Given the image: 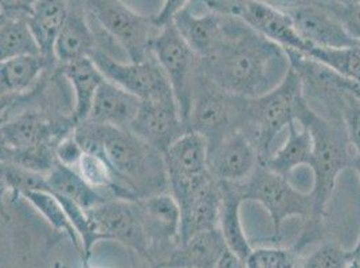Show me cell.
Instances as JSON below:
<instances>
[{
	"mask_svg": "<svg viewBox=\"0 0 360 268\" xmlns=\"http://www.w3.org/2000/svg\"><path fill=\"white\" fill-rule=\"evenodd\" d=\"M140 268H169L165 267V266H162V264H147V266H144V267Z\"/></svg>",
	"mask_w": 360,
	"mask_h": 268,
	"instance_id": "obj_49",
	"label": "cell"
},
{
	"mask_svg": "<svg viewBox=\"0 0 360 268\" xmlns=\"http://www.w3.org/2000/svg\"><path fill=\"white\" fill-rule=\"evenodd\" d=\"M245 104L246 98L221 89L198 70L187 130L202 135L210 152L240 130Z\"/></svg>",
	"mask_w": 360,
	"mask_h": 268,
	"instance_id": "obj_5",
	"label": "cell"
},
{
	"mask_svg": "<svg viewBox=\"0 0 360 268\" xmlns=\"http://www.w3.org/2000/svg\"><path fill=\"white\" fill-rule=\"evenodd\" d=\"M57 63L39 55H23L0 62V86L18 97H27L44 89Z\"/></svg>",
	"mask_w": 360,
	"mask_h": 268,
	"instance_id": "obj_20",
	"label": "cell"
},
{
	"mask_svg": "<svg viewBox=\"0 0 360 268\" xmlns=\"http://www.w3.org/2000/svg\"><path fill=\"white\" fill-rule=\"evenodd\" d=\"M20 199L30 203L31 206L45 217L47 223L54 228L56 232L65 234L70 239L75 248L79 253L82 251L79 236L77 235L65 209L60 204V199L56 194L50 191H30L22 194Z\"/></svg>",
	"mask_w": 360,
	"mask_h": 268,
	"instance_id": "obj_30",
	"label": "cell"
},
{
	"mask_svg": "<svg viewBox=\"0 0 360 268\" xmlns=\"http://www.w3.org/2000/svg\"><path fill=\"white\" fill-rule=\"evenodd\" d=\"M1 19H3V15H1V14H0V22H1Z\"/></svg>",
	"mask_w": 360,
	"mask_h": 268,
	"instance_id": "obj_51",
	"label": "cell"
},
{
	"mask_svg": "<svg viewBox=\"0 0 360 268\" xmlns=\"http://www.w3.org/2000/svg\"><path fill=\"white\" fill-rule=\"evenodd\" d=\"M226 250L225 240L215 228L180 243L159 264L169 268H215Z\"/></svg>",
	"mask_w": 360,
	"mask_h": 268,
	"instance_id": "obj_22",
	"label": "cell"
},
{
	"mask_svg": "<svg viewBox=\"0 0 360 268\" xmlns=\"http://www.w3.org/2000/svg\"><path fill=\"white\" fill-rule=\"evenodd\" d=\"M150 51L169 82L180 117L187 128L199 58L181 38L174 23L158 30L152 39Z\"/></svg>",
	"mask_w": 360,
	"mask_h": 268,
	"instance_id": "obj_8",
	"label": "cell"
},
{
	"mask_svg": "<svg viewBox=\"0 0 360 268\" xmlns=\"http://www.w3.org/2000/svg\"><path fill=\"white\" fill-rule=\"evenodd\" d=\"M290 69L285 50L240 18L225 15L224 35L198 70L212 83L243 98H255L277 86Z\"/></svg>",
	"mask_w": 360,
	"mask_h": 268,
	"instance_id": "obj_1",
	"label": "cell"
},
{
	"mask_svg": "<svg viewBox=\"0 0 360 268\" xmlns=\"http://www.w3.org/2000/svg\"><path fill=\"white\" fill-rule=\"evenodd\" d=\"M259 163L261 157L255 145L240 130L230 134L209 152L211 175L219 182H242Z\"/></svg>",
	"mask_w": 360,
	"mask_h": 268,
	"instance_id": "obj_17",
	"label": "cell"
},
{
	"mask_svg": "<svg viewBox=\"0 0 360 268\" xmlns=\"http://www.w3.org/2000/svg\"><path fill=\"white\" fill-rule=\"evenodd\" d=\"M90 223L100 240L117 241L150 263V241L147 238L137 201L109 199L88 209Z\"/></svg>",
	"mask_w": 360,
	"mask_h": 268,
	"instance_id": "obj_12",
	"label": "cell"
},
{
	"mask_svg": "<svg viewBox=\"0 0 360 268\" xmlns=\"http://www.w3.org/2000/svg\"><path fill=\"white\" fill-rule=\"evenodd\" d=\"M172 23L196 57L203 60L210 57L222 39L225 14L209 11L203 15H195L186 8Z\"/></svg>",
	"mask_w": 360,
	"mask_h": 268,
	"instance_id": "obj_23",
	"label": "cell"
},
{
	"mask_svg": "<svg viewBox=\"0 0 360 268\" xmlns=\"http://www.w3.org/2000/svg\"><path fill=\"white\" fill-rule=\"evenodd\" d=\"M14 157V149L7 142L3 132L0 130V163H11Z\"/></svg>",
	"mask_w": 360,
	"mask_h": 268,
	"instance_id": "obj_45",
	"label": "cell"
},
{
	"mask_svg": "<svg viewBox=\"0 0 360 268\" xmlns=\"http://www.w3.org/2000/svg\"><path fill=\"white\" fill-rule=\"evenodd\" d=\"M222 188V204L219 209L218 229L225 240L229 251L236 253L243 262L253 251V247L246 236L240 207L245 203L236 184L221 182Z\"/></svg>",
	"mask_w": 360,
	"mask_h": 268,
	"instance_id": "obj_26",
	"label": "cell"
},
{
	"mask_svg": "<svg viewBox=\"0 0 360 268\" xmlns=\"http://www.w3.org/2000/svg\"><path fill=\"white\" fill-rule=\"evenodd\" d=\"M301 268H349L348 251L336 243H324L302 257Z\"/></svg>",
	"mask_w": 360,
	"mask_h": 268,
	"instance_id": "obj_35",
	"label": "cell"
},
{
	"mask_svg": "<svg viewBox=\"0 0 360 268\" xmlns=\"http://www.w3.org/2000/svg\"><path fill=\"white\" fill-rule=\"evenodd\" d=\"M307 104L304 81L292 66L277 86L262 95L246 98L240 132L255 145L261 161L271 154L277 135L297 122Z\"/></svg>",
	"mask_w": 360,
	"mask_h": 268,
	"instance_id": "obj_4",
	"label": "cell"
},
{
	"mask_svg": "<svg viewBox=\"0 0 360 268\" xmlns=\"http://www.w3.org/2000/svg\"><path fill=\"white\" fill-rule=\"evenodd\" d=\"M286 141L262 161L273 172L288 177L296 168L309 165L312 156V137L307 128L299 122L290 123L288 128Z\"/></svg>",
	"mask_w": 360,
	"mask_h": 268,
	"instance_id": "obj_27",
	"label": "cell"
},
{
	"mask_svg": "<svg viewBox=\"0 0 360 268\" xmlns=\"http://www.w3.org/2000/svg\"><path fill=\"white\" fill-rule=\"evenodd\" d=\"M57 72L72 83L75 91V106L70 117L75 125H78L89 119L90 109L96 93L105 78L90 58L57 66Z\"/></svg>",
	"mask_w": 360,
	"mask_h": 268,
	"instance_id": "obj_24",
	"label": "cell"
},
{
	"mask_svg": "<svg viewBox=\"0 0 360 268\" xmlns=\"http://www.w3.org/2000/svg\"><path fill=\"white\" fill-rule=\"evenodd\" d=\"M75 135L82 149L105 160L121 200L137 201L168 192L163 154L132 132L84 121L75 125Z\"/></svg>",
	"mask_w": 360,
	"mask_h": 268,
	"instance_id": "obj_2",
	"label": "cell"
},
{
	"mask_svg": "<svg viewBox=\"0 0 360 268\" xmlns=\"http://www.w3.org/2000/svg\"><path fill=\"white\" fill-rule=\"evenodd\" d=\"M69 0H37L26 16L41 54L54 63V43L69 13Z\"/></svg>",
	"mask_w": 360,
	"mask_h": 268,
	"instance_id": "obj_25",
	"label": "cell"
},
{
	"mask_svg": "<svg viewBox=\"0 0 360 268\" xmlns=\"http://www.w3.org/2000/svg\"><path fill=\"white\" fill-rule=\"evenodd\" d=\"M84 150L77 142L73 133L69 134L63 140H60V144L56 147V157L57 161L62 165L70 166V168H77L79 163V159L82 157Z\"/></svg>",
	"mask_w": 360,
	"mask_h": 268,
	"instance_id": "obj_37",
	"label": "cell"
},
{
	"mask_svg": "<svg viewBox=\"0 0 360 268\" xmlns=\"http://www.w3.org/2000/svg\"><path fill=\"white\" fill-rule=\"evenodd\" d=\"M327 8L333 15L336 16L343 25L348 32L360 42V3L355 6H340L335 3H317Z\"/></svg>",
	"mask_w": 360,
	"mask_h": 268,
	"instance_id": "obj_36",
	"label": "cell"
},
{
	"mask_svg": "<svg viewBox=\"0 0 360 268\" xmlns=\"http://www.w3.org/2000/svg\"><path fill=\"white\" fill-rule=\"evenodd\" d=\"M90 60L106 81L129 91L141 101L175 100L169 82L153 55L140 62H121L104 50L96 48Z\"/></svg>",
	"mask_w": 360,
	"mask_h": 268,
	"instance_id": "obj_11",
	"label": "cell"
},
{
	"mask_svg": "<svg viewBox=\"0 0 360 268\" xmlns=\"http://www.w3.org/2000/svg\"><path fill=\"white\" fill-rule=\"evenodd\" d=\"M75 128L70 114L44 107L25 109L0 122V130L14 152L38 147L56 148Z\"/></svg>",
	"mask_w": 360,
	"mask_h": 268,
	"instance_id": "obj_10",
	"label": "cell"
},
{
	"mask_svg": "<svg viewBox=\"0 0 360 268\" xmlns=\"http://www.w3.org/2000/svg\"><path fill=\"white\" fill-rule=\"evenodd\" d=\"M348 260L349 268H360V236L355 247L351 251H348Z\"/></svg>",
	"mask_w": 360,
	"mask_h": 268,
	"instance_id": "obj_46",
	"label": "cell"
},
{
	"mask_svg": "<svg viewBox=\"0 0 360 268\" xmlns=\"http://www.w3.org/2000/svg\"><path fill=\"white\" fill-rule=\"evenodd\" d=\"M191 0H165L160 11L152 15L153 23L158 29H162L165 25L172 23L174 19L179 15L181 11L188 8Z\"/></svg>",
	"mask_w": 360,
	"mask_h": 268,
	"instance_id": "obj_38",
	"label": "cell"
},
{
	"mask_svg": "<svg viewBox=\"0 0 360 268\" xmlns=\"http://www.w3.org/2000/svg\"><path fill=\"white\" fill-rule=\"evenodd\" d=\"M137 204L150 241V264H159L179 244V204L169 192L137 200Z\"/></svg>",
	"mask_w": 360,
	"mask_h": 268,
	"instance_id": "obj_13",
	"label": "cell"
},
{
	"mask_svg": "<svg viewBox=\"0 0 360 268\" xmlns=\"http://www.w3.org/2000/svg\"><path fill=\"white\" fill-rule=\"evenodd\" d=\"M305 57L327 66L347 79L360 83V46L340 50L311 47Z\"/></svg>",
	"mask_w": 360,
	"mask_h": 268,
	"instance_id": "obj_31",
	"label": "cell"
},
{
	"mask_svg": "<svg viewBox=\"0 0 360 268\" xmlns=\"http://www.w3.org/2000/svg\"><path fill=\"white\" fill-rule=\"evenodd\" d=\"M352 169H355V172L358 173L360 179V156L355 154V160H354V165H352Z\"/></svg>",
	"mask_w": 360,
	"mask_h": 268,
	"instance_id": "obj_48",
	"label": "cell"
},
{
	"mask_svg": "<svg viewBox=\"0 0 360 268\" xmlns=\"http://www.w3.org/2000/svg\"><path fill=\"white\" fill-rule=\"evenodd\" d=\"M37 0H0V14L4 16H27Z\"/></svg>",
	"mask_w": 360,
	"mask_h": 268,
	"instance_id": "obj_39",
	"label": "cell"
},
{
	"mask_svg": "<svg viewBox=\"0 0 360 268\" xmlns=\"http://www.w3.org/2000/svg\"><path fill=\"white\" fill-rule=\"evenodd\" d=\"M292 19L301 38L312 47L340 50L360 46L345 25L323 6L304 4L283 10Z\"/></svg>",
	"mask_w": 360,
	"mask_h": 268,
	"instance_id": "obj_16",
	"label": "cell"
},
{
	"mask_svg": "<svg viewBox=\"0 0 360 268\" xmlns=\"http://www.w3.org/2000/svg\"><path fill=\"white\" fill-rule=\"evenodd\" d=\"M326 1L340 4V6H355V4L360 3V0H326ZM326 1H323V3H326Z\"/></svg>",
	"mask_w": 360,
	"mask_h": 268,
	"instance_id": "obj_47",
	"label": "cell"
},
{
	"mask_svg": "<svg viewBox=\"0 0 360 268\" xmlns=\"http://www.w3.org/2000/svg\"><path fill=\"white\" fill-rule=\"evenodd\" d=\"M222 204V188L217 180H209L205 185L190 194L179 204L180 243L196 234L218 228L219 209Z\"/></svg>",
	"mask_w": 360,
	"mask_h": 268,
	"instance_id": "obj_18",
	"label": "cell"
},
{
	"mask_svg": "<svg viewBox=\"0 0 360 268\" xmlns=\"http://www.w3.org/2000/svg\"><path fill=\"white\" fill-rule=\"evenodd\" d=\"M26 16H4L0 22V62L23 55H39Z\"/></svg>",
	"mask_w": 360,
	"mask_h": 268,
	"instance_id": "obj_29",
	"label": "cell"
},
{
	"mask_svg": "<svg viewBox=\"0 0 360 268\" xmlns=\"http://www.w3.org/2000/svg\"><path fill=\"white\" fill-rule=\"evenodd\" d=\"M302 257L296 248L262 247L253 248L245 260L246 268H299Z\"/></svg>",
	"mask_w": 360,
	"mask_h": 268,
	"instance_id": "obj_32",
	"label": "cell"
},
{
	"mask_svg": "<svg viewBox=\"0 0 360 268\" xmlns=\"http://www.w3.org/2000/svg\"><path fill=\"white\" fill-rule=\"evenodd\" d=\"M96 48L97 35L82 3L75 7L69 3V13L54 43V60L57 66L90 58Z\"/></svg>",
	"mask_w": 360,
	"mask_h": 268,
	"instance_id": "obj_19",
	"label": "cell"
},
{
	"mask_svg": "<svg viewBox=\"0 0 360 268\" xmlns=\"http://www.w3.org/2000/svg\"><path fill=\"white\" fill-rule=\"evenodd\" d=\"M163 157L168 177V192L175 197L178 204L212 179L207 142L199 134L194 132L181 134Z\"/></svg>",
	"mask_w": 360,
	"mask_h": 268,
	"instance_id": "obj_9",
	"label": "cell"
},
{
	"mask_svg": "<svg viewBox=\"0 0 360 268\" xmlns=\"http://www.w3.org/2000/svg\"><path fill=\"white\" fill-rule=\"evenodd\" d=\"M231 15L240 18L249 27L283 47L285 51L307 55L312 47L301 38L285 11L268 3L259 0H238Z\"/></svg>",
	"mask_w": 360,
	"mask_h": 268,
	"instance_id": "obj_14",
	"label": "cell"
},
{
	"mask_svg": "<svg viewBox=\"0 0 360 268\" xmlns=\"http://www.w3.org/2000/svg\"><path fill=\"white\" fill-rule=\"evenodd\" d=\"M6 179L13 201L30 191H49L45 175L32 172L19 165L6 163Z\"/></svg>",
	"mask_w": 360,
	"mask_h": 268,
	"instance_id": "obj_34",
	"label": "cell"
},
{
	"mask_svg": "<svg viewBox=\"0 0 360 268\" xmlns=\"http://www.w3.org/2000/svg\"><path fill=\"white\" fill-rule=\"evenodd\" d=\"M333 98L335 106L343 121L351 148L355 154L360 156V101L342 90H333Z\"/></svg>",
	"mask_w": 360,
	"mask_h": 268,
	"instance_id": "obj_33",
	"label": "cell"
},
{
	"mask_svg": "<svg viewBox=\"0 0 360 268\" xmlns=\"http://www.w3.org/2000/svg\"><path fill=\"white\" fill-rule=\"evenodd\" d=\"M264 3H268L270 6H274L280 10H288L293 8L297 6H304V4H314V3H323L326 0H259Z\"/></svg>",
	"mask_w": 360,
	"mask_h": 268,
	"instance_id": "obj_43",
	"label": "cell"
},
{
	"mask_svg": "<svg viewBox=\"0 0 360 268\" xmlns=\"http://www.w3.org/2000/svg\"><path fill=\"white\" fill-rule=\"evenodd\" d=\"M53 268H68V266L65 263H60V262H56Z\"/></svg>",
	"mask_w": 360,
	"mask_h": 268,
	"instance_id": "obj_50",
	"label": "cell"
},
{
	"mask_svg": "<svg viewBox=\"0 0 360 268\" xmlns=\"http://www.w3.org/2000/svg\"><path fill=\"white\" fill-rule=\"evenodd\" d=\"M140 102L136 95L105 79L96 93L86 121L129 130Z\"/></svg>",
	"mask_w": 360,
	"mask_h": 268,
	"instance_id": "obj_21",
	"label": "cell"
},
{
	"mask_svg": "<svg viewBox=\"0 0 360 268\" xmlns=\"http://www.w3.org/2000/svg\"><path fill=\"white\" fill-rule=\"evenodd\" d=\"M215 268H246V264L236 253L226 250V253L222 255Z\"/></svg>",
	"mask_w": 360,
	"mask_h": 268,
	"instance_id": "obj_44",
	"label": "cell"
},
{
	"mask_svg": "<svg viewBox=\"0 0 360 268\" xmlns=\"http://www.w3.org/2000/svg\"><path fill=\"white\" fill-rule=\"evenodd\" d=\"M90 20L112 38L132 62L152 57L150 43L158 32L152 15L136 13L122 0H81Z\"/></svg>",
	"mask_w": 360,
	"mask_h": 268,
	"instance_id": "obj_7",
	"label": "cell"
},
{
	"mask_svg": "<svg viewBox=\"0 0 360 268\" xmlns=\"http://www.w3.org/2000/svg\"><path fill=\"white\" fill-rule=\"evenodd\" d=\"M211 13L231 15L238 0H200Z\"/></svg>",
	"mask_w": 360,
	"mask_h": 268,
	"instance_id": "obj_42",
	"label": "cell"
},
{
	"mask_svg": "<svg viewBox=\"0 0 360 268\" xmlns=\"http://www.w3.org/2000/svg\"><path fill=\"white\" fill-rule=\"evenodd\" d=\"M129 132L165 154L168 148L188 132L175 100L141 101Z\"/></svg>",
	"mask_w": 360,
	"mask_h": 268,
	"instance_id": "obj_15",
	"label": "cell"
},
{
	"mask_svg": "<svg viewBox=\"0 0 360 268\" xmlns=\"http://www.w3.org/2000/svg\"><path fill=\"white\" fill-rule=\"evenodd\" d=\"M7 196H10V191L6 179V163H0V219L6 223L11 220L7 208Z\"/></svg>",
	"mask_w": 360,
	"mask_h": 268,
	"instance_id": "obj_41",
	"label": "cell"
},
{
	"mask_svg": "<svg viewBox=\"0 0 360 268\" xmlns=\"http://www.w3.org/2000/svg\"><path fill=\"white\" fill-rule=\"evenodd\" d=\"M35 94H38V93H35ZM35 94L27 95V97H18L0 86V122L7 117V114L15 107L16 105L31 100Z\"/></svg>",
	"mask_w": 360,
	"mask_h": 268,
	"instance_id": "obj_40",
	"label": "cell"
},
{
	"mask_svg": "<svg viewBox=\"0 0 360 268\" xmlns=\"http://www.w3.org/2000/svg\"><path fill=\"white\" fill-rule=\"evenodd\" d=\"M236 185L243 201L258 203L269 213L274 241L281 238V228L288 219L300 217L308 222L312 215L311 194L301 192L288 177L277 175L262 161L248 179Z\"/></svg>",
	"mask_w": 360,
	"mask_h": 268,
	"instance_id": "obj_6",
	"label": "cell"
},
{
	"mask_svg": "<svg viewBox=\"0 0 360 268\" xmlns=\"http://www.w3.org/2000/svg\"><path fill=\"white\" fill-rule=\"evenodd\" d=\"M46 181L50 192L75 201L86 210L109 200L106 196L91 188L75 168L60 163L54 165L46 175Z\"/></svg>",
	"mask_w": 360,
	"mask_h": 268,
	"instance_id": "obj_28",
	"label": "cell"
},
{
	"mask_svg": "<svg viewBox=\"0 0 360 268\" xmlns=\"http://www.w3.org/2000/svg\"><path fill=\"white\" fill-rule=\"evenodd\" d=\"M297 122L308 129L314 142L311 163L308 165L314 173V187L309 192L314 208L300 238L293 246L300 253L311 241L320 238L338 179L345 169L352 168L355 152L348 141L342 117H324L307 104Z\"/></svg>",
	"mask_w": 360,
	"mask_h": 268,
	"instance_id": "obj_3",
	"label": "cell"
}]
</instances>
